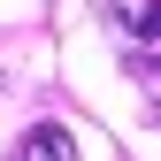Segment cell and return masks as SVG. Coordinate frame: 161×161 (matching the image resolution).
I'll return each instance as SVG.
<instances>
[{
	"instance_id": "1",
	"label": "cell",
	"mask_w": 161,
	"mask_h": 161,
	"mask_svg": "<svg viewBox=\"0 0 161 161\" xmlns=\"http://www.w3.org/2000/svg\"><path fill=\"white\" fill-rule=\"evenodd\" d=\"M15 161H77V138L62 123H31L23 138H15Z\"/></svg>"
},
{
	"instance_id": "2",
	"label": "cell",
	"mask_w": 161,
	"mask_h": 161,
	"mask_svg": "<svg viewBox=\"0 0 161 161\" xmlns=\"http://www.w3.org/2000/svg\"><path fill=\"white\" fill-rule=\"evenodd\" d=\"M108 15L130 38H161V0H108Z\"/></svg>"
},
{
	"instance_id": "3",
	"label": "cell",
	"mask_w": 161,
	"mask_h": 161,
	"mask_svg": "<svg viewBox=\"0 0 161 161\" xmlns=\"http://www.w3.org/2000/svg\"><path fill=\"white\" fill-rule=\"evenodd\" d=\"M130 85L146 92V115L161 123V62H153V54H130Z\"/></svg>"
}]
</instances>
